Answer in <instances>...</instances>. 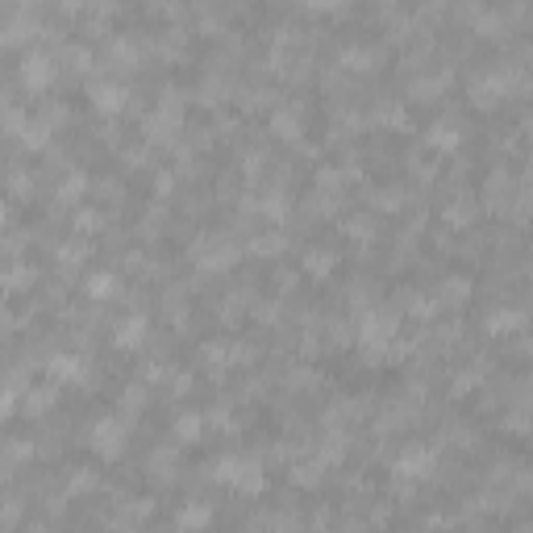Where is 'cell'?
Instances as JSON below:
<instances>
[{"label": "cell", "instance_id": "5", "mask_svg": "<svg viewBox=\"0 0 533 533\" xmlns=\"http://www.w3.org/2000/svg\"><path fill=\"white\" fill-rule=\"evenodd\" d=\"M342 63H346V67H354V71H375L379 54H375V50H363V46H354V50H346V54H342Z\"/></svg>", "mask_w": 533, "mask_h": 533}, {"label": "cell", "instance_id": "1", "mask_svg": "<svg viewBox=\"0 0 533 533\" xmlns=\"http://www.w3.org/2000/svg\"><path fill=\"white\" fill-rule=\"evenodd\" d=\"M217 479L221 483H234V487H246V492H259L263 487V471L250 459H221L217 463Z\"/></svg>", "mask_w": 533, "mask_h": 533}, {"label": "cell", "instance_id": "13", "mask_svg": "<svg viewBox=\"0 0 533 533\" xmlns=\"http://www.w3.org/2000/svg\"><path fill=\"white\" fill-rule=\"evenodd\" d=\"M442 88H446V75H442V79H421V83L412 88V96H438Z\"/></svg>", "mask_w": 533, "mask_h": 533}, {"label": "cell", "instance_id": "8", "mask_svg": "<svg viewBox=\"0 0 533 533\" xmlns=\"http://www.w3.org/2000/svg\"><path fill=\"white\" fill-rule=\"evenodd\" d=\"M54 379H83V363L79 359H54Z\"/></svg>", "mask_w": 533, "mask_h": 533}, {"label": "cell", "instance_id": "15", "mask_svg": "<svg viewBox=\"0 0 533 533\" xmlns=\"http://www.w3.org/2000/svg\"><path fill=\"white\" fill-rule=\"evenodd\" d=\"M50 400H54V392H30V412H42V408H50Z\"/></svg>", "mask_w": 533, "mask_h": 533}, {"label": "cell", "instance_id": "12", "mask_svg": "<svg viewBox=\"0 0 533 533\" xmlns=\"http://www.w3.org/2000/svg\"><path fill=\"white\" fill-rule=\"evenodd\" d=\"M163 475H167V479L175 475V454H171V450H159V454H154V479H163Z\"/></svg>", "mask_w": 533, "mask_h": 533}, {"label": "cell", "instance_id": "11", "mask_svg": "<svg viewBox=\"0 0 533 533\" xmlns=\"http://www.w3.org/2000/svg\"><path fill=\"white\" fill-rule=\"evenodd\" d=\"M330 267H334V254H321V250L308 254V275L321 279V275H330Z\"/></svg>", "mask_w": 533, "mask_h": 533}, {"label": "cell", "instance_id": "2", "mask_svg": "<svg viewBox=\"0 0 533 533\" xmlns=\"http://www.w3.org/2000/svg\"><path fill=\"white\" fill-rule=\"evenodd\" d=\"M92 434H96V438H92V446H96L104 459H117V454L125 450V434H121V425H117V421H100Z\"/></svg>", "mask_w": 533, "mask_h": 533}, {"label": "cell", "instance_id": "4", "mask_svg": "<svg viewBox=\"0 0 533 533\" xmlns=\"http://www.w3.org/2000/svg\"><path fill=\"white\" fill-rule=\"evenodd\" d=\"M50 63L42 59V54H34V59H26V83H34V88H42V83H50Z\"/></svg>", "mask_w": 533, "mask_h": 533}, {"label": "cell", "instance_id": "7", "mask_svg": "<svg viewBox=\"0 0 533 533\" xmlns=\"http://www.w3.org/2000/svg\"><path fill=\"white\" fill-rule=\"evenodd\" d=\"M92 96H96V109H104V113H113V109H121V100H125V96H121L117 88H96Z\"/></svg>", "mask_w": 533, "mask_h": 533}, {"label": "cell", "instance_id": "14", "mask_svg": "<svg viewBox=\"0 0 533 533\" xmlns=\"http://www.w3.org/2000/svg\"><path fill=\"white\" fill-rule=\"evenodd\" d=\"M304 9H316V13H334V9H342L346 0H300Z\"/></svg>", "mask_w": 533, "mask_h": 533}, {"label": "cell", "instance_id": "6", "mask_svg": "<svg viewBox=\"0 0 533 533\" xmlns=\"http://www.w3.org/2000/svg\"><path fill=\"white\" fill-rule=\"evenodd\" d=\"M142 334H146V321H142V316H134V321H125V325H121L117 346H125V350H130V346H138V342H142Z\"/></svg>", "mask_w": 533, "mask_h": 533}, {"label": "cell", "instance_id": "10", "mask_svg": "<svg viewBox=\"0 0 533 533\" xmlns=\"http://www.w3.org/2000/svg\"><path fill=\"white\" fill-rule=\"evenodd\" d=\"M430 142H434V146H459V134H454L450 121H442V125L430 130Z\"/></svg>", "mask_w": 533, "mask_h": 533}, {"label": "cell", "instance_id": "18", "mask_svg": "<svg viewBox=\"0 0 533 533\" xmlns=\"http://www.w3.org/2000/svg\"><path fill=\"white\" fill-rule=\"evenodd\" d=\"M9 400H13V396H9V392H0V416H9V408H13V404H9Z\"/></svg>", "mask_w": 533, "mask_h": 533}, {"label": "cell", "instance_id": "16", "mask_svg": "<svg viewBox=\"0 0 533 533\" xmlns=\"http://www.w3.org/2000/svg\"><path fill=\"white\" fill-rule=\"evenodd\" d=\"M88 292H92V296H109V292H113V279H109V275H96V279L88 283Z\"/></svg>", "mask_w": 533, "mask_h": 533}, {"label": "cell", "instance_id": "3", "mask_svg": "<svg viewBox=\"0 0 533 533\" xmlns=\"http://www.w3.org/2000/svg\"><path fill=\"white\" fill-rule=\"evenodd\" d=\"M430 463H434L430 450H412V454H404V459L396 463V471H400V475H425V471H430Z\"/></svg>", "mask_w": 533, "mask_h": 533}, {"label": "cell", "instance_id": "9", "mask_svg": "<svg viewBox=\"0 0 533 533\" xmlns=\"http://www.w3.org/2000/svg\"><path fill=\"white\" fill-rule=\"evenodd\" d=\"M200 430H204V421H200V416H192V412H188V416H179V425H175V434H179L183 442H196V438H200Z\"/></svg>", "mask_w": 533, "mask_h": 533}, {"label": "cell", "instance_id": "17", "mask_svg": "<svg viewBox=\"0 0 533 533\" xmlns=\"http://www.w3.org/2000/svg\"><path fill=\"white\" fill-rule=\"evenodd\" d=\"M179 521H183V525H204V521H208V508H188Z\"/></svg>", "mask_w": 533, "mask_h": 533}]
</instances>
